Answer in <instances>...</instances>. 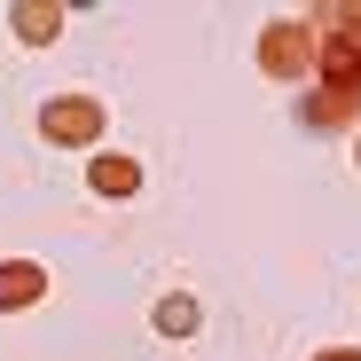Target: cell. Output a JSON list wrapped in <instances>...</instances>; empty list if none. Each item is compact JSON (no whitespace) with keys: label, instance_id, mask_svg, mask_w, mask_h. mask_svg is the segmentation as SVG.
Instances as JSON below:
<instances>
[{"label":"cell","instance_id":"cell-8","mask_svg":"<svg viewBox=\"0 0 361 361\" xmlns=\"http://www.w3.org/2000/svg\"><path fill=\"white\" fill-rule=\"evenodd\" d=\"M314 361H361V345H322Z\"/></svg>","mask_w":361,"mask_h":361},{"label":"cell","instance_id":"cell-3","mask_svg":"<svg viewBox=\"0 0 361 361\" xmlns=\"http://www.w3.org/2000/svg\"><path fill=\"white\" fill-rule=\"evenodd\" d=\"M314 71H322V94H330V102H353V94H361V39L330 24L322 47H314Z\"/></svg>","mask_w":361,"mask_h":361},{"label":"cell","instance_id":"cell-7","mask_svg":"<svg viewBox=\"0 0 361 361\" xmlns=\"http://www.w3.org/2000/svg\"><path fill=\"white\" fill-rule=\"evenodd\" d=\"M157 338H197V322H204V307H197V298L189 290H173V298H157Z\"/></svg>","mask_w":361,"mask_h":361},{"label":"cell","instance_id":"cell-2","mask_svg":"<svg viewBox=\"0 0 361 361\" xmlns=\"http://www.w3.org/2000/svg\"><path fill=\"white\" fill-rule=\"evenodd\" d=\"M39 134H47L55 149H94V142H102V102H94V94H55V102H39Z\"/></svg>","mask_w":361,"mask_h":361},{"label":"cell","instance_id":"cell-9","mask_svg":"<svg viewBox=\"0 0 361 361\" xmlns=\"http://www.w3.org/2000/svg\"><path fill=\"white\" fill-rule=\"evenodd\" d=\"M353 165H361V134H353Z\"/></svg>","mask_w":361,"mask_h":361},{"label":"cell","instance_id":"cell-6","mask_svg":"<svg viewBox=\"0 0 361 361\" xmlns=\"http://www.w3.org/2000/svg\"><path fill=\"white\" fill-rule=\"evenodd\" d=\"M8 24H16V39H24V47H47L55 32H63V8H47V0H16Z\"/></svg>","mask_w":361,"mask_h":361},{"label":"cell","instance_id":"cell-1","mask_svg":"<svg viewBox=\"0 0 361 361\" xmlns=\"http://www.w3.org/2000/svg\"><path fill=\"white\" fill-rule=\"evenodd\" d=\"M314 47H322L314 24L275 16V24L259 32V71H267V79H307V71H314Z\"/></svg>","mask_w":361,"mask_h":361},{"label":"cell","instance_id":"cell-4","mask_svg":"<svg viewBox=\"0 0 361 361\" xmlns=\"http://www.w3.org/2000/svg\"><path fill=\"white\" fill-rule=\"evenodd\" d=\"M47 298V267L39 259H0V314H24Z\"/></svg>","mask_w":361,"mask_h":361},{"label":"cell","instance_id":"cell-5","mask_svg":"<svg viewBox=\"0 0 361 361\" xmlns=\"http://www.w3.org/2000/svg\"><path fill=\"white\" fill-rule=\"evenodd\" d=\"M87 189H94V197H134V189H142V165H134L126 149H94V157H87Z\"/></svg>","mask_w":361,"mask_h":361}]
</instances>
